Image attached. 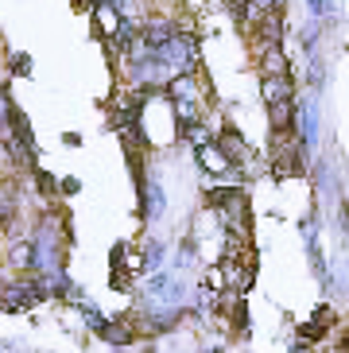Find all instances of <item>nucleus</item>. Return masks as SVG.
I'll return each instance as SVG.
<instances>
[{"instance_id": "f257e3e1", "label": "nucleus", "mask_w": 349, "mask_h": 353, "mask_svg": "<svg viewBox=\"0 0 349 353\" xmlns=\"http://www.w3.org/2000/svg\"><path fill=\"white\" fill-rule=\"evenodd\" d=\"M152 59H155V66H167L174 78H179V74H195V66H198V43H195V35L174 32L163 47H155Z\"/></svg>"}, {"instance_id": "f03ea898", "label": "nucleus", "mask_w": 349, "mask_h": 353, "mask_svg": "<svg viewBox=\"0 0 349 353\" xmlns=\"http://www.w3.org/2000/svg\"><path fill=\"white\" fill-rule=\"evenodd\" d=\"M214 148H217V152H221V156L229 159V163H241V159L248 156V148H245V140H241V136H237L233 128H226V132L217 136V140H214Z\"/></svg>"}, {"instance_id": "7ed1b4c3", "label": "nucleus", "mask_w": 349, "mask_h": 353, "mask_svg": "<svg viewBox=\"0 0 349 353\" xmlns=\"http://www.w3.org/2000/svg\"><path fill=\"white\" fill-rule=\"evenodd\" d=\"M97 334H101V342L117 345V350H121V345H132V338H136L128 322H101V326H97Z\"/></svg>"}, {"instance_id": "20e7f679", "label": "nucleus", "mask_w": 349, "mask_h": 353, "mask_svg": "<svg viewBox=\"0 0 349 353\" xmlns=\"http://www.w3.org/2000/svg\"><path fill=\"white\" fill-rule=\"evenodd\" d=\"M167 94L174 97V105L179 101H186V105H198V85H195V78L190 74H179V78H171V85H167Z\"/></svg>"}, {"instance_id": "39448f33", "label": "nucleus", "mask_w": 349, "mask_h": 353, "mask_svg": "<svg viewBox=\"0 0 349 353\" xmlns=\"http://www.w3.org/2000/svg\"><path fill=\"white\" fill-rule=\"evenodd\" d=\"M279 35H283V12H279V8H268L264 20H260V47H268V43H279Z\"/></svg>"}, {"instance_id": "423d86ee", "label": "nucleus", "mask_w": 349, "mask_h": 353, "mask_svg": "<svg viewBox=\"0 0 349 353\" xmlns=\"http://www.w3.org/2000/svg\"><path fill=\"white\" fill-rule=\"evenodd\" d=\"M268 117H272V132H291V125H295V101L268 105Z\"/></svg>"}, {"instance_id": "0eeeda50", "label": "nucleus", "mask_w": 349, "mask_h": 353, "mask_svg": "<svg viewBox=\"0 0 349 353\" xmlns=\"http://www.w3.org/2000/svg\"><path fill=\"white\" fill-rule=\"evenodd\" d=\"M260 51H264V78H288V59L279 51V43H268Z\"/></svg>"}, {"instance_id": "6e6552de", "label": "nucleus", "mask_w": 349, "mask_h": 353, "mask_svg": "<svg viewBox=\"0 0 349 353\" xmlns=\"http://www.w3.org/2000/svg\"><path fill=\"white\" fill-rule=\"evenodd\" d=\"M144 218L148 221H159L163 218V187H159V179H152L144 190Z\"/></svg>"}, {"instance_id": "1a4fd4ad", "label": "nucleus", "mask_w": 349, "mask_h": 353, "mask_svg": "<svg viewBox=\"0 0 349 353\" xmlns=\"http://www.w3.org/2000/svg\"><path fill=\"white\" fill-rule=\"evenodd\" d=\"M8 260H12V268H28V272H35V245H31V237H23V241H16L12 245V252H8Z\"/></svg>"}, {"instance_id": "9d476101", "label": "nucleus", "mask_w": 349, "mask_h": 353, "mask_svg": "<svg viewBox=\"0 0 349 353\" xmlns=\"http://www.w3.org/2000/svg\"><path fill=\"white\" fill-rule=\"evenodd\" d=\"M291 94H295L291 78H264V101H268V105H276V101H291Z\"/></svg>"}, {"instance_id": "9b49d317", "label": "nucleus", "mask_w": 349, "mask_h": 353, "mask_svg": "<svg viewBox=\"0 0 349 353\" xmlns=\"http://www.w3.org/2000/svg\"><path fill=\"white\" fill-rule=\"evenodd\" d=\"M198 159H202V167H214V171H229V159L221 156V152H217L214 144H206V148H198Z\"/></svg>"}, {"instance_id": "f8f14e48", "label": "nucleus", "mask_w": 349, "mask_h": 353, "mask_svg": "<svg viewBox=\"0 0 349 353\" xmlns=\"http://www.w3.org/2000/svg\"><path fill=\"white\" fill-rule=\"evenodd\" d=\"M186 140H190V144H198V148H206V144H214V132L198 121V125H186Z\"/></svg>"}, {"instance_id": "ddd939ff", "label": "nucleus", "mask_w": 349, "mask_h": 353, "mask_svg": "<svg viewBox=\"0 0 349 353\" xmlns=\"http://www.w3.org/2000/svg\"><path fill=\"white\" fill-rule=\"evenodd\" d=\"M163 264V245L159 241H148L144 245V268H159Z\"/></svg>"}, {"instance_id": "4468645a", "label": "nucleus", "mask_w": 349, "mask_h": 353, "mask_svg": "<svg viewBox=\"0 0 349 353\" xmlns=\"http://www.w3.org/2000/svg\"><path fill=\"white\" fill-rule=\"evenodd\" d=\"M28 70H31V59L20 51H12V74H28Z\"/></svg>"}, {"instance_id": "2eb2a0df", "label": "nucleus", "mask_w": 349, "mask_h": 353, "mask_svg": "<svg viewBox=\"0 0 349 353\" xmlns=\"http://www.w3.org/2000/svg\"><path fill=\"white\" fill-rule=\"evenodd\" d=\"M35 179H39V190H43V194H54V179L47 175V171H35Z\"/></svg>"}, {"instance_id": "dca6fc26", "label": "nucleus", "mask_w": 349, "mask_h": 353, "mask_svg": "<svg viewBox=\"0 0 349 353\" xmlns=\"http://www.w3.org/2000/svg\"><path fill=\"white\" fill-rule=\"evenodd\" d=\"M248 8H252V0H233V12L241 20H248Z\"/></svg>"}]
</instances>
